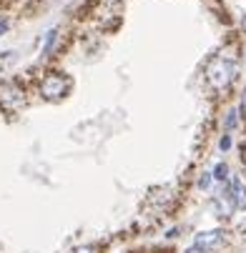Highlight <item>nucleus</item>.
Returning <instances> with one entry per match:
<instances>
[{"instance_id": "f8f14e48", "label": "nucleus", "mask_w": 246, "mask_h": 253, "mask_svg": "<svg viewBox=\"0 0 246 253\" xmlns=\"http://www.w3.org/2000/svg\"><path fill=\"white\" fill-rule=\"evenodd\" d=\"M241 228H246V223H244V226H241Z\"/></svg>"}, {"instance_id": "39448f33", "label": "nucleus", "mask_w": 246, "mask_h": 253, "mask_svg": "<svg viewBox=\"0 0 246 253\" xmlns=\"http://www.w3.org/2000/svg\"><path fill=\"white\" fill-rule=\"evenodd\" d=\"M100 248L98 246H81V248H76L73 253H98Z\"/></svg>"}, {"instance_id": "1a4fd4ad", "label": "nucleus", "mask_w": 246, "mask_h": 253, "mask_svg": "<svg viewBox=\"0 0 246 253\" xmlns=\"http://www.w3.org/2000/svg\"><path fill=\"white\" fill-rule=\"evenodd\" d=\"M241 108H244V113H246V93H244V98H241Z\"/></svg>"}, {"instance_id": "0eeeda50", "label": "nucleus", "mask_w": 246, "mask_h": 253, "mask_svg": "<svg viewBox=\"0 0 246 253\" xmlns=\"http://www.w3.org/2000/svg\"><path fill=\"white\" fill-rule=\"evenodd\" d=\"M234 126H236V113L231 111V113H229V118H226V130H231Z\"/></svg>"}, {"instance_id": "423d86ee", "label": "nucleus", "mask_w": 246, "mask_h": 253, "mask_svg": "<svg viewBox=\"0 0 246 253\" xmlns=\"http://www.w3.org/2000/svg\"><path fill=\"white\" fill-rule=\"evenodd\" d=\"M198 186H201V188H206V186H211V175H208V173H203V175L198 178Z\"/></svg>"}, {"instance_id": "6e6552de", "label": "nucleus", "mask_w": 246, "mask_h": 253, "mask_svg": "<svg viewBox=\"0 0 246 253\" xmlns=\"http://www.w3.org/2000/svg\"><path fill=\"white\" fill-rule=\"evenodd\" d=\"M229 146H231V140H229V138H221V148H224V151H226V148H229Z\"/></svg>"}, {"instance_id": "7ed1b4c3", "label": "nucleus", "mask_w": 246, "mask_h": 253, "mask_svg": "<svg viewBox=\"0 0 246 253\" xmlns=\"http://www.w3.org/2000/svg\"><path fill=\"white\" fill-rule=\"evenodd\" d=\"M229 193H231V201H234L236 208H246V186L239 175L231 178V191Z\"/></svg>"}, {"instance_id": "f257e3e1", "label": "nucleus", "mask_w": 246, "mask_h": 253, "mask_svg": "<svg viewBox=\"0 0 246 253\" xmlns=\"http://www.w3.org/2000/svg\"><path fill=\"white\" fill-rule=\"evenodd\" d=\"M234 73H236V65H234V60L226 58V55L211 58L208 65H206V81L214 85L216 90H224V88L234 81Z\"/></svg>"}, {"instance_id": "20e7f679", "label": "nucleus", "mask_w": 246, "mask_h": 253, "mask_svg": "<svg viewBox=\"0 0 246 253\" xmlns=\"http://www.w3.org/2000/svg\"><path fill=\"white\" fill-rule=\"evenodd\" d=\"M214 175H216L219 180H226V178H229V168H226L224 163H219V166H216V173H214Z\"/></svg>"}, {"instance_id": "f03ea898", "label": "nucleus", "mask_w": 246, "mask_h": 253, "mask_svg": "<svg viewBox=\"0 0 246 253\" xmlns=\"http://www.w3.org/2000/svg\"><path fill=\"white\" fill-rule=\"evenodd\" d=\"M224 243V231H208V233H198L194 248L196 251H206V248H216Z\"/></svg>"}, {"instance_id": "9b49d317", "label": "nucleus", "mask_w": 246, "mask_h": 253, "mask_svg": "<svg viewBox=\"0 0 246 253\" xmlns=\"http://www.w3.org/2000/svg\"><path fill=\"white\" fill-rule=\"evenodd\" d=\"M103 3H113V0H103Z\"/></svg>"}, {"instance_id": "9d476101", "label": "nucleus", "mask_w": 246, "mask_h": 253, "mask_svg": "<svg viewBox=\"0 0 246 253\" xmlns=\"http://www.w3.org/2000/svg\"><path fill=\"white\" fill-rule=\"evenodd\" d=\"M244 166H246V151H244Z\"/></svg>"}]
</instances>
